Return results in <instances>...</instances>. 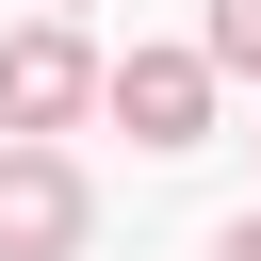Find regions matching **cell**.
I'll return each mask as SVG.
<instances>
[{
	"label": "cell",
	"instance_id": "7a4b0ae2",
	"mask_svg": "<svg viewBox=\"0 0 261 261\" xmlns=\"http://www.w3.org/2000/svg\"><path fill=\"white\" fill-rule=\"evenodd\" d=\"M65 114H98V49H82L65 16H33V33H0V147H49Z\"/></svg>",
	"mask_w": 261,
	"mask_h": 261
},
{
	"label": "cell",
	"instance_id": "277c9868",
	"mask_svg": "<svg viewBox=\"0 0 261 261\" xmlns=\"http://www.w3.org/2000/svg\"><path fill=\"white\" fill-rule=\"evenodd\" d=\"M196 49H212V82H261V0H212Z\"/></svg>",
	"mask_w": 261,
	"mask_h": 261
},
{
	"label": "cell",
	"instance_id": "6da1fadb",
	"mask_svg": "<svg viewBox=\"0 0 261 261\" xmlns=\"http://www.w3.org/2000/svg\"><path fill=\"white\" fill-rule=\"evenodd\" d=\"M98 114L130 147H212V49H114L98 65Z\"/></svg>",
	"mask_w": 261,
	"mask_h": 261
},
{
	"label": "cell",
	"instance_id": "5b68a950",
	"mask_svg": "<svg viewBox=\"0 0 261 261\" xmlns=\"http://www.w3.org/2000/svg\"><path fill=\"white\" fill-rule=\"evenodd\" d=\"M212 261H261V212H228V228H212Z\"/></svg>",
	"mask_w": 261,
	"mask_h": 261
},
{
	"label": "cell",
	"instance_id": "3957f363",
	"mask_svg": "<svg viewBox=\"0 0 261 261\" xmlns=\"http://www.w3.org/2000/svg\"><path fill=\"white\" fill-rule=\"evenodd\" d=\"M82 212H98V196H82L65 147H0V261H65Z\"/></svg>",
	"mask_w": 261,
	"mask_h": 261
}]
</instances>
